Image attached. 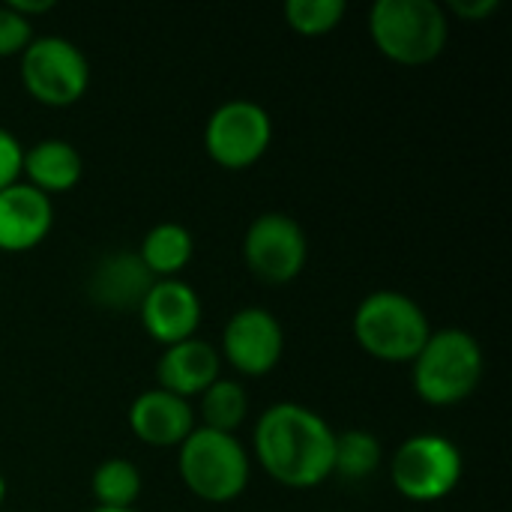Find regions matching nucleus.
Here are the masks:
<instances>
[{"mask_svg": "<svg viewBox=\"0 0 512 512\" xmlns=\"http://www.w3.org/2000/svg\"><path fill=\"white\" fill-rule=\"evenodd\" d=\"M336 429L309 405L276 402L252 429V453L264 474L294 492L318 489L333 477Z\"/></svg>", "mask_w": 512, "mask_h": 512, "instance_id": "obj_1", "label": "nucleus"}, {"mask_svg": "<svg viewBox=\"0 0 512 512\" xmlns=\"http://www.w3.org/2000/svg\"><path fill=\"white\" fill-rule=\"evenodd\" d=\"M486 375V354L474 333L462 327L432 330L411 363L414 393L432 408L462 405L477 393Z\"/></svg>", "mask_w": 512, "mask_h": 512, "instance_id": "obj_2", "label": "nucleus"}, {"mask_svg": "<svg viewBox=\"0 0 512 512\" xmlns=\"http://www.w3.org/2000/svg\"><path fill=\"white\" fill-rule=\"evenodd\" d=\"M357 345L378 363H414L423 351L426 339L432 336L429 315L423 306L393 288L372 291L360 300L351 321Z\"/></svg>", "mask_w": 512, "mask_h": 512, "instance_id": "obj_3", "label": "nucleus"}, {"mask_svg": "<svg viewBox=\"0 0 512 512\" xmlns=\"http://www.w3.org/2000/svg\"><path fill=\"white\" fill-rule=\"evenodd\" d=\"M375 48L399 66L435 63L450 39V15L438 0H378L369 9Z\"/></svg>", "mask_w": 512, "mask_h": 512, "instance_id": "obj_4", "label": "nucleus"}, {"mask_svg": "<svg viewBox=\"0 0 512 512\" xmlns=\"http://www.w3.org/2000/svg\"><path fill=\"white\" fill-rule=\"evenodd\" d=\"M177 471L198 501L231 504L249 489L252 459L237 435L195 426V432L177 447Z\"/></svg>", "mask_w": 512, "mask_h": 512, "instance_id": "obj_5", "label": "nucleus"}, {"mask_svg": "<svg viewBox=\"0 0 512 512\" xmlns=\"http://www.w3.org/2000/svg\"><path fill=\"white\" fill-rule=\"evenodd\" d=\"M465 474V456L456 441L438 432L405 438L390 459L393 489L414 504H435L453 495Z\"/></svg>", "mask_w": 512, "mask_h": 512, "instance_id": "obj_6", "label": "nucleus"}, {"mask_svg": "<svg viewBox=\"0 0 512 512\" xmlns=\"http://www.w3.org/2000/svg\"><path fill=\"white\" fill-rule=\"evenodd\" d=\"M18 78L33 102L45 108H69L81 102L90 87V60L66 36H33L18 57Z\"/></svg>", "mask_w": 512, "mask_h": 512, "instance_id": "obj_7", "label": "nucleus"}, {"mask_svg": "<svg viewBox=\"0 0 512 512\" xmlns=\"http://www.w3.org/2000/svg\"><path fill=\"white\" fill-rule=\"evenodd\" d=\"M243 264L264 285H291L309 261V240L303 225L279 210L261 213L243 234Z\"/></svg>", "mask_w": 512, "mask_h": 512, "instance_id": "obj_8", "label": "nucleus"}, {"mask_svg": "<svg viewBox=\"0 0 512 512\" xmlns=\"http://www.w3.org/2000/svg\"><path fill=\"white\" fill-rule=\"evenodd\" d=\"M273 144V117L252 99H228L207 117L204 150L225 171H246Z\"/></svg>", "mask_w": 512, "mask_h": 512, "instance_id": "obj_9", "label": "nucleus"}, {"mask_svg": "<svg viewBox=\"0 0 512 512\" xmlns=\"http://www.w3.org/2000/svg\"><path fill=\"white\" fill-rule=\"evenodd\" d=\"M285 354V330L279 318L264 306H243L237 309L219 342V357L243 378H264L270 375Z\"/></svg>", "mask_w": 512, "mask_h": 512, "instance_id": "obj_10", "label": "nucleus"}, {"mask_svg": "<svg viewBox=\"0 0 512 512\" xmlns=\"http://www.w3.org/2000/svg\"><path fill=\"white\" fill-rule=\"evenodd\" d=\"M144 333L162 348L195 339L204 321L201 294L183 279H156L138 306Z\"/></svg>", "mask_w": 512, "mask_h": 512, "instance_id": "obj_11", "label": "nucleus"}, {"mask_svg": "<svg viewBox=\"0 0 512 512\" xmlns=\"http://www.w3.org/2000/svg\"><path fill=\"white\" fill-rule=\"evenodd\" d=\"M198 426L195 405L162 390L150 387L138 393L129 405V429L132 435L156 450H177Z\"/></svg>", "mask_w": 512, "mask_h": 512, "instance_id": "obj_12", "label": "nucleus"}, {"mask_svg": "<svg viewBox=\"0 0 512 512\" xmlns=\"http://www.w3.org/2000/svg\"><path fill=\"white\" fill-rule=\"evenodd\" d=\"M54 228V198L24 180L0 192V252L21 255L45 243Z\"/></svg>", "mask_w": 512, "mask_h": 512, "instance_id": "obj_13", "label": "nucleus"}, {"mask_svg": "<svg viewBox=\"0 0 512 512\" xmlns=\"http://www.w3.org/2000/svg\"><path fill=\"white\" fill-rule=\"evenodd\" d=\"M153 276L147 273V267L141 264L138 252L129 249H117L102 255L90 276H87V297L108 312H129L141 306V300L147 297V291L153 288Z\"/></svg>", "mask_w": 512, "mask_h": 512, "instance_id": "obj_14", "label": "nucleus"}, {"mask_svg": "<svg viewBox=\"0 0 512 512\" xmlns=\"http://www.w3.org/2000/svg\"><path fill=\"white\" fill-rule=\"evenodd\" d=\"M219 378H222L219 348H213L210 342H204L198 336L162 348V357L156 363V387H162L186 402L198 399Z\"/></svg>", "mask_w": 512, "mask_h": 512, "instance_id": "obj_15", "label": "nucleus"}, {"mask_svg": "<svg viewBox=\"0 0 512 512\" xmlns=\"http://www.w3.org/2000/svg\"><path fill=\"white\" fill-rule=\"evenodd\" d=\"M81 177H84V159L78 147L69 144L66 138H42L24 150L21 180L48 198L72 192L81 183Z\"/></svg>", "mask_w": 512, "mask_h": 512, "instance_id": "obj_16", "label": "nucleus"}, {"mask_svg": "<svg viewBox=\"0 0 512 512\" xmlns=\"http://www.w3.org/2000/svg\"><path fill=\"white\" fill-rule=\"evenodd\" d=\"M138 258L153 279H180L195 258V237L180 222H159L144 234Z\"/></svg>", "mask_w": 512, "mask_h": 512, "instance_id": "obj_17", "label": "nucleus"}, {"mask_svg": "<svg viewBox=\"0 0 512 512\" xmlns=\"http://www.w3.org/2000/svg\"><path fill=\"white\" fill-rule=\"evenodd\" d=\"M249 390L237 381V378H219L216 384H210L201 396H198V426L213 429V432H225V435H237V429L249 420Z\"/></svg>", "mask_w": 512, "mask_h": 512, "instance_id": "obj_18", "label": "nucleus"}, {"mask_svg": "<svg viewBox=\"0 0 512 512\" xmlns=\"http://www.w3.org/2000/svg\"><path fill=\"white\" fill-rule=\"evenodd\" d=\"M141 471L129 459H105L96 465L90 477V492L96 507H111V510H132L135 501L141 498Z\"/></svg>", "mask_w": 512, "mask_h": 512, "instance_id": "obj_19", "label": "nucleus"}, {"mask_svg": "<svg viewBox=\"0 0 512 512\" xmlns=\"http://www.w3.org/2000/svg\"><path fill=\"white\" fill-rule=\"evenodd\" d=\"M384 462V447L381 441L366 432V429H348L336 432V447H333V477H342L348 483H360L372 477Z\"/></svg>", "mask_w": 512, "mask_h": 512, "instance_id": "obj_20", "label": "nucleus"}, {"mask_svg": "<svg viewBox=\"0 0 512 512\" xmlns=\"http://www.w3.org/2000/svg\"><path fill=\"white\" fill-rule=\"evenodd\" d=\"M285 24L300 36H327L333 33L342 18L348 15L345 0H288L285 3Z\"/></svg>", "mask_w": 512, "mask_h": 512, "instance_id": "obj_21", "label": "nucleus"}, {"mask_svg": "<svg viewBox=\"0 0 512 512\" xmlns=\"http://www.w3.org/2000/svg\"><path fill=\"white\" fill-rule=\"evenodd\" d=\"M33 21L12 12L6 3L0 6V57H21L33 42Z\"/></svg>", "mask_w": 512, "mask_h": 512, "instance_id": "obj_22", "label": "nucleus"}, {"mask_svg": "<svg viewBox=\"0 0 512 512\" xmlns=\"http://www.w3.org/2000/svg\"><path fill=\"white\" fill-rule=\"evenodd\" d=\"M21 162H24V144L15 132L0 126V192L21 180Z\"/></svg>", "mask_w": 512, "mask_h": 512, "instance_id": "obj_23", "label": "nucleus"}, {"mask_svg": "<svg viewBox=\"0 0 512 512\" xmlns=\"http://www.w3.org/2000/svg\"><path fill=\"white\" fill-rule=\"evenodd\" d=\"M501 9V0H450L444 12L462 18V21H486Z\"/></svg>", "mask_w": 512, "mask_h": 512, "instance_id": "obj_24", "label": "nucleus"}, {"mask_svg": "<svg viewBox=\"0 0 512 512\" xmlns=\"http://www.w3.org/2000/svg\"><path fill=\"white\" fill-rule=\"evenodd\" d=\"M6 6L12 12H18L21 18H27V21H36L39 15L54 12L57 9V0H6Z\"/></svg>", "mask_w": 512, "mask_h": 512, "instance_id": "obj_25", "label": "nucleus"}, {"mask_svg": "<svg viewBox=\"0 0 512 512\" xmlns=\"http://www.w3.org/2000/svg\"><path fill=\"white\" fill-rule=\"evenodd\" d=\"M6 498H9V483H6V477L0 474V512H3V504H6Z\"/></svg>", "mask_w": 512, "mask_h": 512, "instance_id": "obj_26", "label": "nucleus"}, {"mask_svg": "<svg viewBox=\"0 0 512 512\" xmlns=\"http://www.w3.org/2000/svg\"><path fill=\"white\" fill-rule=\"evenodd\" d=\"M90 512H138L135 510V507H132V510H111V507H93V510Z\"/></svg>", "mask_w": 512, "mask_h": 512, "instance_id": "obj_27", "label": "nucleus"}]
</instances>
